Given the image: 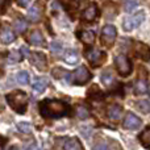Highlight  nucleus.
<instances>
[{
  "instance_id": "1",
  "label": "nucleus",
  "mask_w": 150,
  "mask_h": 150,
  "mask_svg": "<svg viewBox=\"0 0 150 150\" xmlns=\"http://www.w3.org/2000/svg\"><path fill=\"white\" fill-rule=\"evenodd\" d=\"M40 111L45 117H63L70 112L69 105L62 100H44L40 104Z\"/></svg>"
},
{
  "instance_id": "2",
  "label": "nucleus",
  "mask_w": 150,
  "mask_h": 150,
  "mask_svg": "<svg viewBox=\"0 0 150 150\" xmlns=\"http://www.w3.org/2000/svg\"><path fill=\"white\" fill-rule=\"evenodd\" d=\"M7 101L15 111L18 113H25L26 107H28V95L23 91H15L7 95Z\"/></svg>"
},
{
  "instance_id": "3",
  "label": "nucleus",
  "mask_w": 150,
  "mask_h": 150,
  "mask_svg": "<svg viewBox=\"0 0 150 150\" xmlns=\"http://www.w3.org/2000/svg\"><path fill=\"white\" fill-rule=\"evenodd\" d=\"M115 66L121 76H128L132 73V63L125 55H117L115 58Z\"/></svg>"
},
{
  "instance_id": "4",
  "label": "nucleus",
  "mask_w": 150,
  "mask_h": 150,
  "mask_svg": "<svg viewBox=\"0 0 150 150\" xmlns=\"http://www.w3.org/2000/svg\"><path fill=\"white\" fill-rule=\"evenodd\" d=\"M144 18H145V12H144V11H140V12L134 13V15L130 16V17L125 18L124 23H122V26H124V29L127 32H130L132 29L140 26L141 23L144 21Z\"/></svg>"
},
{
  "instance_id": "5",
  "label": "nucleus",
  "mask_w": 150,
  "mask_h": 150,
  "mask_svg": "<svg viewBox=\"0 0 150 150\" xmlns=\"http://www.w3.org/2000/svg\"><path fill=\"white\" fill-rule=\"evenodd\" d=\"M86 58L90 61V63L93 67H98V66H100L105 61L107 55H105V53L100 52L98 49H88L86 52Z\"/></svg>"
},
{
  "instance_id": "6",
  "label": "nucleus",
  "mask_w": 150,
  "mask_h": 150,
  "mask_svg": "<svg viewBox=\"0 0 150 150\" xmlns=\"http://www.w3.org/2000/svg\"><path fill=\"white\" fill-rule=\"evenodd\" d=\"M117 36V30L113 25H105L101 29V42L105 46H111Z\"/></svg>"
},
{
  "instance_id": "7",
  "label": "nucleus",
  "mask_w": 150,
  "mask_h": 150,
  "mask_svg": "<svg viewBox=\"0 0 150 150\" xmlns=\"http://www.w3.org/2000/svg\"><path fill=\"white\" fill-rule=\"evenodd\" d=\"M42 13H44V4L41 1H34L33 5L28 9V20L32 23H37L42 17Z\"/></svg>"
},
{
  "instance_id": "8",
  "label": "nucleus",
  "mask_w": 150,
  "mask_h": 150,
  "mask_svg": "<svg viewBox=\"0 0 150 150\" xmlns=\"http://www.w3.org/2000/svg\"><path fill=\"white\" fill-rule=\"evenodd\" d=\"M73 76H74V80H75V84L83 86V84H86V83H87L91 78H92V75H91V73L87 70V67H86V66H80L79 69H76V70H75V73L73 74Z\"/></svg>"
},
{
  "instance_id": "9",
  "label": "nucleus",
  "mask_w": 150,
  "mask_h": 150,
  "mask_svg": "<svg viewBox=\"0 0 150 150\" xmlns=\"http://www.w3.org/2000/svg\"><path fill=\"white\" fill-rule=\"evenodd\" d=\"M141 124H142V121H141L140 117L136 116L134 113H130V112L127 113V116H125V119H124V122H122L125 129H130V130L138 129V128L141 127Z\"/></svg>"
},
{
  "instance_id": "10",
  "label": "nucleus",
  "mask_w": 150,
  "mask_h": 150,
  "mask_svg": "<svg viewBox=\"0 0 150 150\" xmlns=\"http://www.w3.org/2000/svg\"><path fill=\"white\" fill-rule=\"evenodd\" d=\"M30 62L33 66H36L38 70H46L47 69V59L46 55L42 54V53L34 52L30 54Z\"/></svg>"
},
{
  "instance_id": "11",
  "label": "nucleus",
  "mask_w": 150,
  "mask_h": 150,
  "mask_svg": "<svg viewBox=\"0 0 150 150\" xmlns=\"http://www.w3.org/2000/svg\"><path fill=\"white\" fill-rule=\"evenodd\" d=\"M133 90L137 95H141L146 91V70L142 67H140V75H138L137 80H136L134 86H133Z\"/></svg>"
},
{
  "instance_id": "12",
  "label": "nucleus",
  "mask_w": 150,
  "mask_h": 150,
  "mask_svg": "<svg viewBox=\"0 0 150 150\" xmlns=\"http://www.w3.org/2000/svg\"><path fill=\"white\" fill-rule=\"evenodd\" d=\"M134 54L144 61H150V47L142 42H134Z\"/></svg>"
},
{
  "instance_id": "13",
  "label": "nucleus",
  "mask_w": 150,
  "mask_h": 150,
  "mask_svg": "<svg viewBox=\"0 0 150 150\" xmlns=\"http://www.w3.org/2000/svg\"><path fill=\"white\" fill-rule=\"evenodd\" d=\"M0 40L3 44H11L15 41V33L8 25H3V28L0 29Z\"/></svg>"
},
{
  "instance_id": "14",
  "label": "nucleus",
  "mask_w": 150,
  "mask_h": 150,
  "mask_svg": "<svg viewBox=\"0 0 150 150\" xmlns=\"http://www.w3.org/2000/svg\"><path fill=\"white\" fill-rule=\"evenodd\" d=\"M47 84H49V79H47V78L37 76L36 79L33 80V83H32V87H33L34 92L41 93V92H44V90L47 87Z\"/></svg>"
},
{
  "instance_id": "15",
  "label": "nucleus",
  "mask_w": 150,
  "mask_h": 150,
  "mask_svg": "<svg viewBox=\"0 0 150 150\" xmlns=\"http://www.w3.org/2000/svg\"><path fill=\"white\" fill-rule=\"evenodd\" d=\"M96 16H98V7L95 4H91L82 13V17L84 21H93L96 18Z\"/></svg>"
},
{
  "instance_id": "16",
  "label": "nucleus",
  "mask_w": 150,
  "mask_h": 150,
  "mask_svg": "<svg viewBox=\"0 0 150 150\" xmlns=\"http://www.w3.org/2000/svg\"><path fill=\"white\" fill-rule=\"evenodd\" d=\"M121 113H122V108L119 104H112L107 109V115H108V117L111 120H119L121 117Z\"/></svg>"
},
{
  "instance_id": "17",
  "label": "nucleus",
  "mask_w": 150,
  "mask_h": 150,
  "mask_svg": "<svg viewBox=\"0 0 150 150\" xmlns=\"http://www.w3.org/2000/svg\"><path fill=\"white\" fill-rule=\"evenodd\" d=\"M28 41L30 42L32 45H36V46H38V45H44L45 40H44V36H42V33L40 30H33L30 34H29Z\"/></svg>"
},
{
  "instance_id": "18",
  "label": "nucleus",
  "mask_w": 150,
  "mask_h": 150,
  "mask_svg": "<svg viewBox=\"0 0 150 150\" xmlns=\"http://www.w3.org/2000/svg\"><path fill=\"white\" fill-rule=\"evenodd\" d=\"M13 28H15L16 33H24L26 30V28H28V23H26V20L24 17L18 16L15 20V23H13Z\"/></svg>"
},
{
  "instance_id": "19",
  "label": "nucleus",
  "mask_w": 150,
  "mask_h": 150,
  "mask_svg": "<svg viewBox=\"0 0 150 150\" xmlns=\"http://www.w3.org/2000/svg\"><path fill=\"white\" fill-rule=\"evenodd\" d=\"M65 61L69 65H75V63H78V61H79V54H78V52L74 49L67 50L65 54Z\"/></svg>"
},
{
  "instance_id": "20",
  "label": "nucleus",
  "mask_w": 150,
  "mask_h": 150,
  "mask_svg": "<svg viewBox=\"0 0 150 150\" xmlns=\"http://www.w3.org/2000/svg\"><path fill=\"white\" fill-rule=\"evenodd\" d=\"M65 150H83L82 144L79 142L78 138H70V140L66 141L65 144Z\"/></svg>"
},
{
  "instance_id": "21",
  "label": "nucleus",
  "mask_w": 150,
  "mask_h": 150,
  "mask_svg": "<svg viewBox=\"0 0 150 150\" xmlns=\"http://www.w3.org/2000/svg\"><path fill=\"white\" fill-rule=\"evenodd\" d=\"M79 37H80V40H82L84 44H87V45L93 44V41H95V34H93V32H91V30H83V32H80Z\"/></svg>"
},
{
  "instance_id": "22",
  "label": "nucleus",
  "mask_w": 150,
  "mask_h": 150,
  "mask_svg": "<svg viewBox=\"0 0 150 150\" xmlns=\"http://www.w3.org/2000/svg\"><path fill=\"white\" fill-rule=\"evenodd\" d=\"M136 107H137V109L140 112H142V113H150V101L148 100H140L137 101V104H136Z\"/></svg>"
},
{
  "instance_id": "23",
  "label": "nucleus",
  "mask_w": 150,
  "mask_h": 150,
  "mask_svg": "<svg viewBox=\"0 0 150 150\" xmlns=\"http://www.w3.org/2000/svg\"><path fill=\"white\" fill-rule=\"evenodd\" d=\"M140 140L145 148L150 149V128H146V129L144 130V133L140 136Z\"/></svg>"
},
{
  "instance_id": "24",
  "label": "nucleus",
  "mask_w": 150,
  "mask_h": 150,
  "mask_svg": "<svg viewBox=\"0 0 150 150\" xmlns=\"http://www.w3.org/2000/svg\"><path fill=\"white\" fill-rule=\"evenodd\" d=\"M100 79H101V82H103L105 86H109V84H111V83L113 82V76H112L111 70H109V69H107V70L100 75Z\"/></svg>"
},
{
  "instance_id": "25",
  "label": "nucleus",
  "mask_w": 150,
  "mask_h": 150,
  "mask_svg": "<svg viewBox=\"0 0 150 150\" xmlns=\"http://www.w3.org/2000/svg\"><path fill=\"white\" fill-rule=\"evenodd\" d=\"M16 79H17V82L21 83V84H26V83L29 82V73L25 70L18 71V73L16 74Z\"/></svg>"
},
{
  "instance_id": "26",
  "label": "nucleus",
  "mask_w": 150,
  "mask_h": 150,
  "mask_svg": "<svg viewBox=\"0 0 150 150\" xmlns=\"http://www.w3.org/2000/svg\"><path fill=\"white\" fill-rule=\"evenodd\" d=\"M137 7H138L137 0H125L124 3V9L127 12H133L134 9H137Z\"/></svg>"
},
{
  "instance_id": "27",
  "label": "nucleus",
  "mask_w": 150,
  "mask_h": 150,
  "mask_svg": "<svg viewBox=\"0 0 150 150\" xmlns=\"http://www.w3.org/2000/svg\"><path fill=\"white\" fill-rule=\"evenodd\" d=\"M76 115H78V117H79L80 120H86V119L90 117V112H88V109L86 108V107H83V105H79L76 108Z\"/></svg>"
},
{
  "instance_id": "28",
  "label": "nucleus",
  "mask_w": 150,
  "mask_h": 150,
  "mask_svg": "<svg viewBox=\"0 0 150 150\" xmlns=\"http://www.w3.org/2000/svg\"><path fill=\"white\" fill-rule=\"evenodd\" d=\"M53 75H54L55 78H66V79H67L69 76H70L71 75V73H67V71L65 70V69H54V70H53Z\"/></svg>"
},
{
  "instance_id": "29",
  "label": "nucleus",
  "mask_w": 150,
  "mask_h": 150,
  "mask_svg": "<svg viewBox=\"0 0 150 150\" xmlns=\"http://www.w3.org/2000/svg\"><path fill=\"white\" fill-rule=\"evenodd\" d=\"M50 50H52V53H54V54H61V53H62V44H61L59 41H53L52 44H50Z\"/></svg>"
},
{
  "instance_id": "30",
  "label": "nucleus",
  "mask_w": 150,
  "mask_h": 150,
  "mask_svg": "<svg viewBox=\"0 0 150 150\" xmlns=\"http://www.w3.org/2000/svg\"><path fill=\"white\" fill-rule=\"evenodd\" d=\"M17 128L21 130L23 133H30L32 132V125L29 124V122H26V121H21V122H18L17 124Z\"/></svg>"
},
{
  "instance_id": "31",
  "label": "nucleus",
  "mask_w": 150,
  "mask_h": 150,
  "mask_svg": "<svg viewBox=\"0 0 150 150\" xmlns=\"http://www.w3.org/2000/svg\"><path fill=\"white\" fill-rule=\"evenodd\" d=\"M20 59H21V57H20V54H18L17 52L9 53V57H8V62L9 63H16V62H18Z\"/></svg>"
},
{
  "instance_id": "32",
  "label": "nucleus",
  "mask_w": 150,
  "mask_h": 150,
  "mask_svg": "<svg viewBox=\"0 0 150 150\" xmlns=\"http://www.w3.org/2000/svg\"><path fill=\"white\" fill-rule=\"evenodd\" d=\"M93 150H108V146L104 142H96L93 145Z\"/></svg>"
},
{
  "instance_id": "33",
  "label": "nucleus",
  "mask_w": 150,
  "mask_h": 150,
  "mask_svg": "<svg viewBox=\"0 0 150 150\" xmlns=\"http://www.w3.org/2000/svg\"><path fill=\"white\" fill-rule=\"evenodd\" d=\"M111 150H122L120 144H117L116 141H111Z\"/></svg>"
},
{
  "instance_id": "34",
  "label": "nucleus",
  "mask_w": 150,
  "mask_h": 150,
  "mask_svg": "<svg viewBox=\"0 0 150 150\" xmlns=\"http://www.w3.org/2000/svg\"><path fill=\"white\" fill-rule=\"evenodd\" d=\"M25 150H42L38 145H34V144H30V145H26Z\"/></svg>"
},
{
  "instance_id": "35",
  "label": "nucleus",
  "mask_w": 150,
  "mask_h": 150,
  "mask_svg": "<svg viewBox=\"0 0 150 150\" xmlns=\"http://www.w3.org/2000/svg\"><path fill=\"white\" fill-rule=\"evenodd\" d=\"M16 1H17V4L20 5V7H26L30 0H16Z\"/></svg>"
},
{
  "instance_id": "36",
  "label": "nucleus",
  "mask_w": 150,
  "mask_h": 150,
  "mask_svg": "<svg viewBox=\"0 0 150 150\" xmlns=\"http://www.w3.org/2000/svg\"><path fill=\"white\" fill-rule=\"evenodd\" d=\"M20 50H21V53H23L24 57H28V55H29V50H28V47H26V46H21Z\"/></svg>"
},
{
  "instance_id": "37",
  "label": "nucleus",
  "mask_w": 150,
  "mask_h": 150,
  "mask_svg": "<svg viewBox=\"0 0 150 150\" xmlns=\"http://www.w3.org/2000/svg\"><path fill=\"white\" fill-rule=\"evenodd\" d=\"M9 3V0H0V11H3L5 8V5Z\"/></svg>"
},
{
  "instance_id": "38",
  "label": "nucleus",
  "mask_w": 150,
  "mask_h": 150,
  "mask_svg": "<svg viewBox=\"0 0 150 150\" xmlns=\"http://www.w3.org/2000/svg\"><path fill=\"white\" fill-rule=\"evenodd\" d=\"M4 144H5V140L3 137H0V150H4Z\"/></svg>"
}]
</instances>
